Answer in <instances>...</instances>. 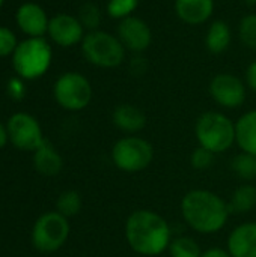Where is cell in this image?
Returning <instances> with one entry per match:
<instances>
[{
    "instance_id": "7402d4cb",
    "label": "cell",
    "mask_w": 256,
    "mask_h": 257,
    "mask_svg": "<svg viewBox=\"0 0 256 257\" xmlns=\"http://www.w3.org/2000/svg\"><path fill=\"white\" fill-rule=\"evenodd\" d=\"M167 251L170 257H201L202 254L199 244L190 236L174 238Z\"/></svg>"
},
{
    "instance_id": "6da1fadb",
    "label": "cell",
    "mask_w": 256,
    "mask_h": 257,
    "mask_svg": "<svg viewBox=\"0 0 256 257\" xmlns=\"http://www.w3.org/2000/svg\"><path fill=\"white\" fill-rule=\"evenodd\" d=\"M125 241L139 256L157 257L169 250L174 239L167 220L151 209H136L125 221Z\"/></svg>"
},
{
    "instance_id": "3957f363",
    "label": "cell",
    "mask_w": 256,
    "mask_h": 257,
    "mask_svg": "<svg viewBox=\"0 0 256 257\" xmlns=\"http://www.w3.org/2000/svg\"><path fill=\"white\" fill-rule=\"evenodd\" d=\"M198 146L213 154H225L235 145V122L220 111H205L195 123Z\"/></svg>"
},
{
    "instance_id": "83f0119b",
    "label": "cell",
    "mask_w": 256,
    "mask_h": 257,
    "mask_svg": "<svg viewBox=\"0 0 256 257\" xmlns=\"http://www.w3.org/2000/svg\"><path fill=\"white\" fill-rule=\"evenodd\" d=\"M17 45H18V39L15 33L8 27L0 26V57L12 56Z\"/></svg>"
},
{
    "instance_id": "d6a6232c",
    "label": "cell",
    "mask_w": 256,
    "mask_h": 257,
    "mask_svg": "<svg viewBox=\"0 0 256 257\" xmlns=\"http://www.w3.org/2000/svg\"><path fill=\"white\" fill-rule=\"evenodd\" d=\"M8 140H9V136H8V128L0 122V149H3L5 146H6V143H8Z\"/></svg>"
},
{
    "instance_id": "4fadbf2b",
    "label": "cell",
    "mask_w": 256,
    "mask_h": 257,
    "mask_svg": "<svg viewBox=\"0 0 256 257\" xmlns=\"http://www.w3.org/2000/svg\"><path fill=\"white\" fill-rule=\"evenodd\" d=\"M15 21L18 29L27 35V38H42L48 30L50 18L42 6L38 3L26 2L15 12Z\"/></svg>"
},
{
    "instance_id": "ffe728a7",
    "label": "cell",
    "mask_w": 256,
    "mask_h": 257,
    "mask_svg": "<svg viewBox=\"0 0 256 257\" xmlns=\"http://www.w3.org/2000/svg\"><path fill=\"white\" fill-rule=\"evenodd\" d=\"M231 214H247L256 208V187L243 184L234 190L228 202Z\"/></svg>"
},
{
    "instance_id": "d6986e66",
    "label": "cell",
    "mask_w": 256,
    "mask_h": 257,
    "mask_svg": "<svg viewBox=\"0 0 256 257\" xmlns=\"http://www.w3.org/2000/svg\"><path fill=\"white\" fill-rule=\"evenodd\" d=\"M232 42V32L229 24L225 20H214L207 30L205 45L207 50L213 54L225 53Z\"/></svg>"
},
{
    "instance_id": "30bf717a",
    "label": "cell",
    "mask_w": 256,
    "mask_h": 257,
    "mask_svg": "<svg viewBox=\"0 0 256 257\" xmlns=\"http://www.w3.org/2000/svg\"><path fill=\"white\" fill-rule=\"evenodd\" d=\"M208 92L217 105L223 108H238L246 101L247 86L240 77L229 72H220L211 78Z\"/></svg>"
},
{
    "instance_id": "8992f818",
    "label": "cell",
    "mask_w": 256,
    "mask_h": 257,
    "mask_svg": "<svg viewBox=\"0 0 256 257\" xmlns=\"http://www.w3.org/2000/svg\"><path fill=\"white\" fill-rule=\"evenodd\" d=\"M154 146L143 137L125 136L115 142L110 158L113 166L122 173L134 175L146 170L154 161Z\"/></svg>"
},
{
    "instance_id": "9c48e42d",
    "label": "cell",
    "mask_w": 256,
    "mask_h": 257,
    "mask_svg": "<svg viewBox=\"0 0 256 257\" xmlns=\"http://www.w3.org/2000/svg\"><path fill=\"white\" fill-rule=\"evenodd\" d=\"M9 142L20 151L35 152L45 140L39 122L29 113H15L8 120Z\"/></svg>"
},
{
    "instance_id": "836d02e7",
    "label": "cell",
    "mask_w": 256,
    "mask_h": 257,
    "mask_svg": "<svg viewBox=\"0 0 256 257\" xmlns=\"http://www.w3.org/2000/svg\"><path fill=\"white\" fill-rule=\"evenodd\" d=\"M244 2H247V3H250V5H256V0H244Z\"/></svg>"
},
{
    "instance_id": "44dd1931",
    "label": "cell",
    "mask_w": 256,
    "mask_h": 257,
    "mask_svg": "<svg viewBox=\"0 0 256 257\" xmlns=\"http://www.w3.org/2000/svg\"><path fill=\"white\" fill-rule=\"evenodd\" d=\"M81 206H83L81 196L75 190H66L60 193L56 200V211L66 218L75 217L81 211Z\"/></svg>"
},
{
    "instance_id": "277c9868",
    "label": "cell",
    "mask_w": 256,
    "mask_h": 257,
    "mask_svg": "<svg viewBox=\"0 0 256 257\" xmlns=\"http://www.w3.org/2000/svg\"><path fill=\"white\" fill-rule=\"evenodd\" d=\"M51 59L53 50L44 36L26 38L18 42L12 54V66L17 77L23 80H36L48 71Z\"/></svg>"
},
{
    "instance_id": "e575fe53",
    "label": "cell",
    "mask_w": 256,
    "mask_h": 257,
    "mask_svg": "<svg viewBox=\"0 0 256 257\" xmlns=\"http://www.w3.org/2000/svg\"><path fill=\"white\" fill-rule=\"evenodd\" d=\"M3 3H5V0H0V8L3 6Z\"/></svg>"
},
{
    "instance_id": "9a60e30c",
    "label": "cell",
    "mask_w": 256,
    "mask_h": 257,
    "mask_svg": "<svg viewBox=\"0 0 256 257\" xmlns=\"http://www.w3.org/2000/svg\"><path fill=\"white\" fill-rule=\"evenodd\" d=\"M113 125L127 136H136L146 126L145 111L134 104H119L112 113Z\"/></svg>"
},
{
    "instance_id": "ba28073f",
    "label": "cell",
    "mask_w": 256,
    "mask_h": 257,
    "mask_svg": "<svg viewBox=\"0 0 256 257\" xmlns=\"http://www.w3.org/2000/svg\"><path fill=\"white\" fill-rule=\"evenodd\" d=\"M53 95L56 102L68 111H80L84 110L92 101V86L91 81L80 72H65L62 74L54 86Z\"/></svg>"
},
{
    "instance_id": "8fae6325",
    "label": "cell",
    "mask_w": 256,
    "mask_h": 257,
    "mask_svg": "<svg viewBox=\"0 0 256 257\" xmlns=\"http://www.w3.org/2000/svg\"><path fill=\"white\" fill-rule=\"evenodd\" d=\"M116 36L122 42L127 51L142 54L152 42V30L148 23L136 15L124 18L116 27Z\"/></svg>"
},
{
    "instance_id": "ac0fdd59",
    "label": "cell",
    "mask_w": 256,
    "mask_h": 257,
    "mask_svg": "<svg viewBox=\"0 0 256 257\" xmlns=\"http://www.w3.org/2000/svg\"><path fill=\"white\" fill-rule=\"evenodd\" d=\"M235 145L256 157V108L243 113L235 122Z\"/></svg>"
},
{
    "instance_id": "603a6c76",
    "label": "cell",
    "mask_w": 256,
    "mask_h": 257,
    "mask_svg": "<svg viewBox=\"0 0 256 257\" xmlns=\"http://www.w3.org/2000/svg\"><path fill=\"white\" fill-rule=\"evenodd\" d=\"M232 170L240 179L252 181L256 178V157L241 152L232 160Z\"/></svg>"
},
{
    "instance_id": "d4e9b609",
    "label": "cell",
    "mask_w": 256,
    "mask_h": 257,
    "mask_svg": "<svg viewBox=\"0 0 256 257\" xmlns=\"http://www.w3.org/2000/svg\"><path fill=\"white\" fill-rule=\"evenodd\" d=\"M238 36L243 45L250 50H256V14H247L240 20Z\"/></svg>"
},
{
    "instance_id": "5bb4252c",
    "label": "cell",
    "mask_w": 256,
    "mask_h": 257,
    "mask_svg": "<svg viewBox=\"0 0 256 257\" xmlns=\"http://www.w3.org/2000/svg\"><path fill=\"white\" fill-rule=\"evenodd\" d=\"M226 248L232 257H256V221L235 226L226 239Z\"/></svg>"
},
{
    "instance_id": "1f68e13d",
    "label": "cell",
    "mask_w": 256,
    "mask_h": 257,
    "mask_svg": "<svg viewBox=\"0 0 256 257\" xmlns=\"http://www.w3.org/2000/svg\"><path fill=\"white\" fill-rule=\"evenodd\" d=\"M201 257H232L228 248H220V247H211L202 251Z\"/></svg>"
},
{
    "instance_id": "5b68a950",
    "label": "cell",
    "mask_w": 256,
    "mask_h": 257,
    "mask_svg": "<svg viewBox=\"0 0 256 257\" xmlns=\"http://www.w3.org/2000/svg\"><path fill=\"white\" fill-rule=\"evenodd\" d=\"M80 45L84 59L91 65L104 69L118 68L122 65L127 53L125 47L116 35L100 29L88 32Z\"/></svg>"
},
{
    "instance_id": "cb8c5ba5",
    "label": "cell",
    "mask_w": 256,
    "mask_h": 257,
    "mask_svg": "<svg viewBox=\"0 0 256 257\" xmlns=\"http://www.w3.org/2000/svg\"><path fill=\"white\" fill-rule=\"evenodd\" d=\"M77 18L80 20V23L83 24V27L88 32L98 30V27L101 24V9L98 8V5H95L92 2L83 3L78 9Z\"/></svg>"
},
{
    "instance_id": "2e32d148",
    "label": "cell",
    "mask_w": 256,
    "mask_h": 257,
    "mask_svg": "<svg viewBox=\"0 0 256 257\" xmlns=\"http://www.w3.org/2000/svg\"><path fill=\"white\" fill-rule=\"evenodd\" d=\"M177 17L189 26H201L214 14V0H175Z\"/></svg>"
},
{
    "instance_id": "e0dca14e",
    "label": "cell",
    "mask_w": 256,
    "mask_h": 257,
    "mask_svg": "<svg viewBox=\"0 0 256 257\" xmlns=\"http://www.w3.org/2000/svg\"><path fill=\"white\" fill-rule=\"evenodd\" d=\"M33 166L39 175L45 178H53L60 173L63 167V160L57 149L48 140H44V143L33 152Z\"/></svg>"
},
{
    "instance_id": "4316f807",
    "label": "cell",
    "mask_w": 256,
    "mask_h": 257,
    "mask_svg": "<svg viewBox=\"0 0 256 257\" xmlns=\"http://www.w3.org/2000/svg\"><path fill=\"white\" fill-rule=\"evenodd\" d=\"M214 157H216V154H213L211 151L198 146L190 154V166L195 170H207V169H210L213 166Z\"/></svg>"
},
{
    "instance_id": "52a82bcc",
    "label": "cell",
    "mask_w": 256,
    "mask_h": 257,
    "mask_svg": "<svg viewBox=\"0 0 256 257\" xmlns=\"http://www.w3.org/2000/svg\"><path fill=\"white\" fill-rule=\"evenodd\" d=\"M69 232L71 227L66 217L57 211L45 212L33 224L32 244L41 253H54L65 245Z\"/></svg>"
},
{
    "instance_id": "7a4b0ae2",
    "label": "cell",
    "mask_w": 256,
    "mask_h": 257,
    "mask_svg": "<svg viewBox=\"0 0 256 257\" xmlns=\"http://www.w3.org/2000/svg\"><path fill=\"white\" fill-rule=\"evenodd\" d=\"M180 208L186 224L201 235L220 232L228 224L231 215L228 202L214 191L204 188L187 191Z\"/></svg>"
},
{
    "instance_id": "4dcf8cb0",
    "label": "cell",
    "mask_w": 256,
    "mask_h": 257,
    "mask_svg": "<svg viewBox=\"0 0 256 257\" xmlns=\"http://www.w3.org/2000/svg\"><path fill=\"white\" fill-rule=\"evenodd\" d=\"M130 66H131L133 74H143L146 71V68H148V63H146V60L140 54H137V57H134L131 60Z\"/></svg>"
},
{
    "instance_id": "f1b7e54d",
    "label": "cell",
    "mask_w": 256,
    "mask_h": 257,
    "mask_svg": "<svg viewBox=\"0 0 256 257\" xmlns=\"http://www.w3.org/2000/svg\"><path fill=\"white\" fill-rule=\"evenodd\" d=\"M6 92L8 95L14 99V101H21L26 95V86H24V80L20 77H12L8 84H6Z\"/></svg>"
},
{
    "instance_id": "f546056e",
    "label": "cell",
    "mask_w": 256,
    "mask_h": 257,
    "mask_svg": "<svg viewBox=\"0 0 256 257\" xmlns=\"http://www.w3.org/2000/svg\"><path fill=\"white\" fill-rule=\"evenodd\" d=\"M244 83L247 86V89L256 92V60L252 62L247 68H246V77H244Z\"/></svg>"
},
{
    "instance_id": "484cf974",
    "label": "cell",
    "mask_w": 256,
    "mask_h": 257,
    "mask_svg": "<svg viewBox=\"0 0 256 257\" xmlns=\"http://www.w3.org/2000/svg\"><path fill=\"white\" fill-rule=\"evenodd\" d=\"M139 0H109L107 3V14L113 20H124L133 15V12L137 9Z\"/></svg>"
},
{
    "instance_id": "7c38bea8",
    "label": "cell",
    "mask_w": 256,
    "mask_h": 257,
    "mask_svg": "<svg viewBox=\"0 0 256 257\" xmlns=\"http://www.w3.org/2000/svg\"><path fill=\"white\" fill-rule=\"evenodd\" d=\"M84 30L86 29L77 17L69 14H57L50 18L47 33L56 45L68 48L81 44L86 35Z\"/></svg>"
}]
</instances>
